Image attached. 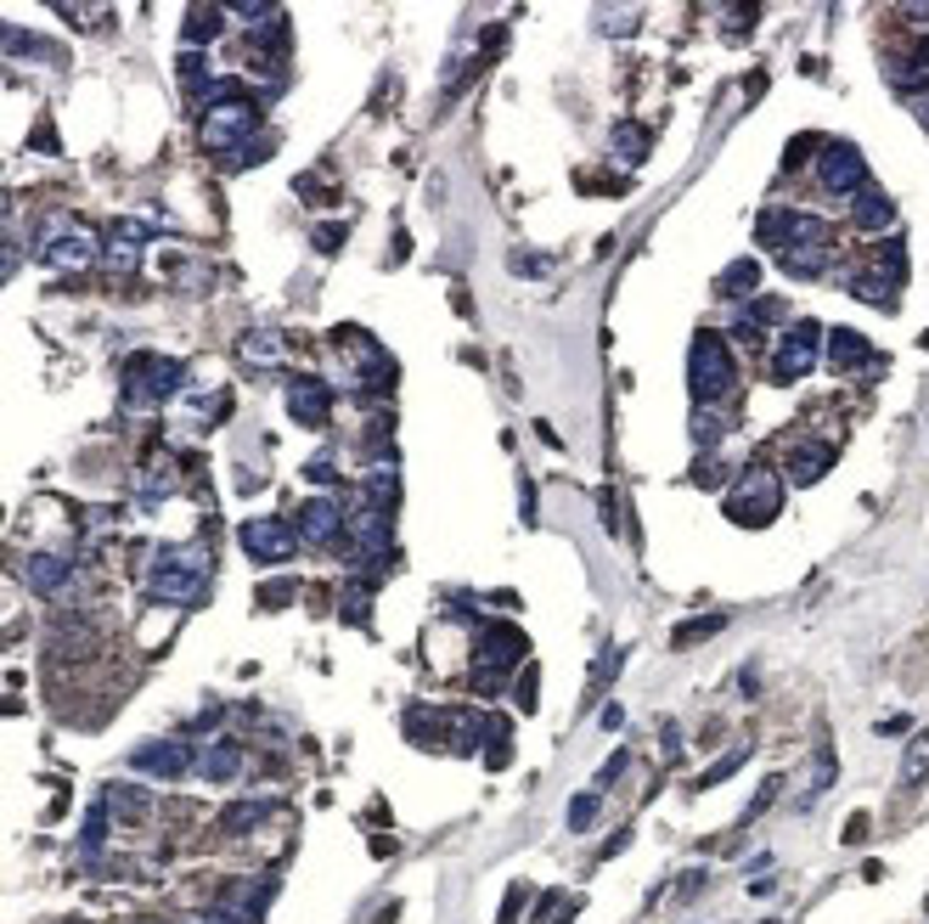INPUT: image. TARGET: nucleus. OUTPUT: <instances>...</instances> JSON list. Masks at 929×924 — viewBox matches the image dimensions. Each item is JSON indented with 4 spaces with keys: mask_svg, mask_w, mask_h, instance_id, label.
<instances>
[{
    "mask_svg": "<svg viewBox=\"0 0 929 924\" xmlns=\"http://www.w3.org/2000/svg\"><path fill=\"white\" fill-rule=\"evenodd\" d=\"M760 243L778 254L789 277H822L834 259V226L811 209H767L760 215Z\"/></svg>",
    "mask_w": 929,
    "mask_h": 924,
    "instance_id": "nucleus-1",
    "label": "nucleus"
},
{
    "mask_svg": "<svg viewBox=\"0 0 929 924\" xmlns=\"http://www.w3.org/2000/svg\"><path fill=\"white\" fill-rule=\"evenodd\" d=\"M209 575H215V552L197 542H175V547L152 552L142 586H147V598H163V604H204Z\"/></svg>",
    "mask_w": 929,
    "mask_h": 924,
    "instance_id": "nucleus-2",
    "label": "nucleus"
},
{
    "mask_svg": "<svg viewBox=\"0 0 929 924\" xmlns=\"http://www.w3.org/2000/svg\"><path fill=\"white\" fill-rule=\"evenodd\" d=\"M687 378H693L699 406H716V401H726V394L738 389V361H733V350H726L721 333H699V339H693Z\"/></svg>",
    "mask_w": 929,
    "mask_h": 924,
    "instance_id": "nucleus-3",
    "label": "nucleus"
},
{
    "mask_svg": "<svg viewBox=\"0 0 929 924\" xmlns=\"http://www.w3.org/2000/svg\"><path fill=\"white\" fill-rule=\"evenodd\" d=\"M119 384H124V406H158V401H170V394H181L186 367H181V361H170V355H147L142 350V355L124 361Z\"/></svg>",
    "mask_w": 929,
    "mask_h": 924,
    "instance_id": "nucleus-4",
    "label": "nucleus"
},
{
    "mask_svg": "<svg viewBox=\"0 0 929 924\" xmlns=\"http://www.w3.org/2000/svg\"><path fill=\"white\" fill-rule=\"evenodd\" d=\"M783 508V479L772 469H744L738 490L726 497V519L733 524H772Z\"/></svg>",
    "mask_w": 929,
    "mask_h": 924,
    "instance_id": "nucleus-5",
    "label": "nucleus"
},
{
    "mask_svg": "<svg viewBox=\"0 0 929 924\" xmlns=\"http://www.w3.org/2000/svg\"><path fill=\"white\" fill-rule=\"evenodd\" d=\"M254 130H259V102H225V108H209L204 119V147L209 153H248L254 147Z\"/></svg>",
    "mask_w": 929,
    "mask_h": 924,
    "instance_id": "nucleus-6",
    "label": "nucleus"
},
{
    "mask_svg": "<svg viewBox=\"0 0 929 924\" xmlns=\"http://www.w3.org/2000/svg\"><path fill=\"white\" fill-rule=\"evenodd\" d=\"M524 654H529V637L518 625H508V620L479 625V677L485 682H502V671L524 666Z\"/></svg>",
    "mask_w": 929,
    "mask_h": 924,
    "instance_id": "nucleus-7",
    "label": "nucleus"
},
{
    "mask_svg": "<svg viewBox=\"0 0 929 924\" xmlns=\"http://www.w3.org/2000/svg\"><path fill=\"white\" fill-rule=\"evenodd\" d=\"M817 175H822V192H834L840 204H851L856 192H868V163H861V153L851 142H822Z\"/></svg>",
    "mask_w": 929,
    "mask_h": 924,
    "instance_id": "nucleus-8",
    "label": "nucleus"
},
{
    "mask_svg": "<svg viewBox=\"0 0 929 924\" xmlns=\"http://www.w3.org/2000/svg\"><path fill=\"white\" fill-rule=\"evenodd\" d=\"M237 542H243V552L254 558V564H288V558H293V547H298V531H293L288 519L265 513V519H243Z\"/></svg>",
    "mask_w": 929,
    "mask_h": 924,
    "instance_id": "nucleus-9",
    "label": "nucleus"
},
{
    "mask_svg": "<svg viewBox=\"0 0 929 924\" xmlns=\"http://www.w3.org/2000/svg\"><path fill=\"white\" fill-rule=\"evenodd\" d=\"M817 344H822V327H817V321H794L789 333H783V344H778L772 378H778V384H794V378H806V373L817 367Z\"/></svg>",
    "mask_w": 929,
    "mask_h": 924,
    "instance_id": "nucleus-10",
    "label": "nucleus"
},
{
    "mask_svg": "<svg viewBox=\"0 0 929 924\" xmlns=\"http://www.w3.org/2000/svg\"><path fill=\"white\" fill-rule=\"evenodd\" d=\"M344 508L339 502H327V497H310L305 508H298V542H310V547H339V536H344Z\"/></svg>",
    "mask_w": 929,
    "mask_h": 924,
    "instance_id": "nucleus-11",
    "label": "nucleus"
},
{
    "mask_svg": "<svg viewBox=\"0 0 929 924\" xmlns=\"http://www.w3.org/2000/svg\"><path fill=\"white\" fill-rule=\"evenodd\" d=\"M828 367L834 373H868V367H879V350L856 333V327H834L828 333Z\"/></svg>",
    "mask_w": 929,
    "mask_h": 924,
    "instance_id": "nucleus-12",
    "label": "nucleus"
},
{
    "mask_svg": "<svg viewBox=\"0 0 929 924\" xmlns=\"http://www.w3.org/2000/svg\"><path fill=\"white\" fill-rule=\"evenodd\" d=\"M890 85L895 90H924L929 85V35H913L902 51H890Z\"/></svg>",
    "mask_w": 929,
    "mask_h": 924,
    "instance_id": "nucleus-13",
    "label": "nucleus"
},
{
    "mask_svg": "<svg viewBox=\"0 0 929 924\" xmlns=\"http://www.w3.org/2000/svg\"><path fill=\"white\" fill-rule=\"evenodd\" d=\"M288 412L305 423V428H327V412H333V394H327L321 378H298L288 384Z\"/></svg>",
    "mask_w": 929,
    "mask_h": 924,
    "instance_id": "nucleus-14",
    "label": "nucleus"
},
{
    "mask_svg": "<svg viewBox=\"0 0 929 924\" xmlns=\"http://www.w3.org/2000/svg\"><path fill=\"white\" fill-rule=\"evenodd\" d=\"M23 581L35 586L40 598H57V592L74 581V564H69V558H57V552H28L23 558Z\"/></svg>",
    "mask_w": 929,
    "mask_h": 924,
    "instance_id": "nucleus-15",
    "label": "nucleus"
},
{
    "mask_svg": "<svg viewBox=\"0 0 929 924\" xmlns=\"http://www.w3.org/2000/svg\"><path fill=\"white\" fill-rule=\"evenodd\" d=\"M130 762L142 773H158V778H181V773H192V750L181 739H163V744H142Z\"/></svg>",
    "mask_w": 929,
    "mask_h": 924,
    "instance_id": "nucleus-16",
    "label": "nucleus"
},
{
    "mask_svg": "<svg viewBox=\"0 0 929 924\" xmlns=\"http://www.w3.org/2000/svg\"><path fill=\"white\" fill-rule=\"evenodd\" d=\"M828 469H834V446H822V440L789 446V479H794V485H817Z\"/></svg>",
    "mask_w": 929,
    "mask_h": 924,
    "instance_id": "nucleus-17",
    "label": "nucleus"
},
{
    "mask_svg": "<svg viewBox=\"0 0 929 924\" xmlns=\"http://www.w3.org/2000/svg\"><path fill=\"white\" fill-rule=\"evenodd\" d=\"M46 259L51 266H90V254H96V243H90V231H62V220L46 231Z\"/></svg>",
    "mask_w": 929,
    "mask_h": 924,
    "instance_id": "nucleus-18",
    "label": "nucleus"
},
{
    "mask_svg": "<svg viewBox=\"0 0 929 924\" xmlns=\"http://www.w3.org/2000/svg\"><path fill=\"white\" fill-rule=\"evenodd\" d=\"M197 773H204L209 783H231L243 773V744H231V739H215L204 755H197Z\"/></svg>",
    "mask_w": 929,
    "mask_h": 924,
    "instance_id": "nucleus-19",
    "label": "nucleus"
},
{
    "mask_svg": "<svg viewBox=\"0 0 929 924\" xmlns=\"http://www.w3.org/2000/svg\"><path fill=\"white\" fill-rule=\"evenodd\" d=\"M851 220L861 226V231H884L890 220H895V204L879 192V186H868V192H856L851 197Z\"/></svg>",
    "mask_w": 929,
    "mask_h": 924,
    "instance_id": "nucleus-20",
    "label": "nucleus"
},
{
    "mask_svg": "<svg viewBox=\"0 0 929 924\" xmlns=\"http://www.w3.org/2000/svg\"><path fill=\"white\" fill-rule=\"evenodd\" d=\"M394 490H401V479H394V462H372L367 479H360V497H367V508H394Z\"/></svg>",
    "mask_w": 929,
    "mask_h": 924,
    "instance_id": "nucleus-21",
    "label": "nucleus"
},
{
    "mask_svg": "<svg viewBox=\"0 0 929 924\" xmlns=\"http://www.w3.org/2000/svg\"><path fill=\"white\" fill-rule=\"evenodd\" d=\"M845 288L856 293L861 305H879V311H895V282H884L879 271H851Z\"/></svg>",
    "mask_w": 929,
    "mask_h": 924,
    "instance_id": "nucleus-22",
    "label": "nucleus"
},
{
    "mask_svg": "<svg viewBox=\"0 0 929 924\" xmlns=\"http://www.w3.org/2000/svg\"><path fill=\"white\" fill-rule=\"evenodd\" d=\"M108 812L124 817V823H142L152 812V795H147V789H136V783H113L108 789Z\"/></svg>",
    "mask_w": 929,
    "mask_h": 924,
    "instance_id": "nucleus-23",
    "label": "nucleus"
},
{
    "mask_svg": "<svg viewBox=\"0 0 929 924\" xmlns=\"http://www.w3.org/2000/svg\"><path fill=\"white\" fill-rule=\"evenodd\" d=\"M265 812H271L265 801H237V806H225V812L215 817V829H220L225 840H237V835H248V829H254V823H265Z\"/></svg>",
    "mask_w": 929,
    "mask_h": 924,
    "instance_id": "nucleus-24",
    "label": "nucleus"
},
{
    "mask_svg": "<svg viewBox=\"0 0 929 924\" xmlns=\"http://www.w3.org/2000/svg\"><path fill=\"white\" fill-rule=\"evenodd\" d=\"M755 282H760V266H755V259H733V266L721 271L716 293H721V300H744V293H755Z\"/></svg>",
    "mask_w": 929,
    "mask_h": 924,
    "instance_id": "nucleus-25",
    "label": "nucleus"
},
{
    "mask_svg": "<svg viewBox=\"0 0 929 924\" xmlns=\"http://www.w3.org/2000/svg\"><path fill=\"white\" fill-rule=\"evenodd\" d=\"M868 271H879L884 282H895L902 288V277H907V254H902V243H873V254H868Z\"/></svg>",
    "mask_w": 929,
    "mask_h": 924,
    "instance_id": "nucleus-26",
    "label": "nucleus"
},
{
    "mask_svg": "<svg viewBox=\"0 0 929 924\" xmlns=\"http://www.w3.org/2000/svg\"><path fill=\"white\" fill-rule=\"evenodd\" d=\"M108 817H113V812H108V801H96V806H90L85 829H80V856H85V863H90V856L108 846Z\"/></svg>",
    "mask_w": 929,
    "mask_h": 924,
    "instance_id": "nucleus-27",
    "label": "nucleus"
},
{
    "mask_svg": "<svg viewBox=\"0 0 929 924\" xmlns=\"http://www.w3.org/2000/svg\"><path fill=\"white\" fill-rule=\"evenodd\" d=\"M614 153L625 163H643L648 158V130L643 124H614Z\"/></svg>",
    "mask_w": 929,
    "mask_h": 924,
    "instance_id": "nucleus-28",
    "label": "nucleus"
},
{
    "mask_svg": "<svg viewBox=\"0 0 929 924\" xmlns=\"http://www.w3.org/2000/svg\"><path fill=\"white\" fill-rule=\"evenodd\" d=\"M215 35H220V12H215V7H192V12H186V40L204 46V40H215Z\"/></svg>",
    "mask_w": 929,
    "mask_h": 924,
    "instance_id": "nucleus-29",
    "label": "nucleus"
},
{
    "mask_svg": "<svg viewBox=\"0 0 929 924\" xmlns=\"http://www.w3.org/2000/svg\"><path fill=\"white\" fill-rule=\"evenodd\" d=\"M243 355L254 361V367H277V361H282V344H277V333H248V339H243Z\"/></svg>",
    "mask_w": 929,
    "mask_h": 924,
    "instance_id": "nucleus-30",
    "label": "nucleus"
},
{
    "mask_svg": "<svg viewBox=\"0 0 929 924\" xmlns=\"http://www.w3.org/2000/svg\"><path fill=\"white\" fill-rule=\"evenodd\" d=\"M924 773H929V733H918V739L907 744V762H902V783L913 789V783H924Z\"/></svg>",
    "mask_w": 929,
    "mask_h": 924,
    "instance_id": "nucleus-31",
    "label": "nucleus"
},
{
    "mask_svg": "<svg viewBox=\"0 0 929 924\" xmlns=\"http://www.w3.org/2000/svg\"><path fill=\"white\" fill-rule=\"evenodd\" d=\"M204 80H209V62L197 57V51H181V85H186V90H197V96H204V90H209Z\"/></svg>",
    "mask_w": 929,
    "mask_h": 924,
    "instance_id": "nucleus-32",
    "label": "nucleus"
},
{
    "mask_svg": "<svg viewBox=\"0 0 929 924\" xmlns=\"http://www.w3.org/2000/svg\"><path fill=\"white\" fill-rule=\"evenodd\" d=\"M293 592H298L293 581H265V586L254 592V604H259V609H282V604L293 598Z\"/></svg>",
    "mask_w": 929,
    "mask_h": 924,
    "instance_id": "nucleus-33",
    "label": "nucleus"
},
{
    "mask_svg": "<svg viewBox=\"0 0 929 924\" xmlns=\"http://www.w3.org/2000/svg\"><path fill=\"white\" fill-rule=\"evenodd\" d=\"M693 440H699V446H716V440H721V417H716L710 406L693 412Z\"/></svg>",
    "mask_w": 929,
    "mask_h": 924,
    "instance_id": "nucleus-34",
    "label": "nucleus"
},
{
    "mask_svg": "<svg viewBox=\"0 0 929 924\" xmlns=\"http://www.w3.org/2000/svg\"><path fill=\"white\" fill-rule=\"evenodd\" d=\"M744 762H749V750H733V755H721V762H716V767H710V773L699 778V789H710V783H721V778H733V773H738Z\"/></svg>",
    "mask_w": 929,
    "mask_h": 924,
    "instance_id": "nucleus-35",
    "label": "nucleus"
},
{
    "mask_svg": "<svg viewBox=\"0 0 929 924\" xmlns=\"http://www.w3.org/2000/svg\"><path fill=\"white\" fill-rule=\"evenodd\" d=\"M828 783H834V750L822 744V750H817V778H811V795H822Z\"/></svg>",
    "mask_w": 929,
    "mask_h": 924,
    "instance_id": "nucleus-36",
    "label": "nucleus"
},
{
    "mask_svg": "<svg viewBox=\"0 0 929 924\" xmlns=\"http://www.w3.org/2000/svg\"><path fill=\"white\" fill-rule=\"evenodd\" d=\"M721 625H726L721 615H710V620H687L682 632H676V643H693V637H710V632H721Z\"/></svg>",
    "mask_w": 929,
    "mask_h": 924,
    "instance_id": "nucleus-37",
    "label": "nucleus"
},
{
    "mask_svg": "<svg viewBox=\"0 0 929 924\" xmlns=\"http://www.w3.org/2000/svg\"><path fill=\"white\" fill-rule=\"evenodd\" d=\"M620 659H625L620 648H603V659H597V671H591V693H597V688H603V682L620 671Z\"/></svg>",
    "mask_w": 929,
    "mask_h": 924,
    "instance_id": "nucleus-38",
    "label": "nucleus"
},
{
    "mask_svg": "<svg viewBox=\"0 0 929 924\" xmlns=\"http://www.w3.org/2000/svg\"><path fill=\"white\" fill-rule=\"evenodd\" d=\"M591 817H597V789H591V795H580V801L570 806V829H586Z\"/></svg>",
    "mask_w": 929,
    "mask_h": 924,
    "instance_id": "nucleus-39",
    "label": "nucleus"
},
{
    "mask_svg": "<svg viewBox=\"0 0 929 924\" xmlns=\"http://www.w3.org/2000/svg\"><path fill=\"white\" fill-rule=\"evenodd\" d=\"M339 243H344V226H321L316 231V248L321 254H339Z\"/></svg>",
    "mask_w": 929,
    "mask_h": 924,
    "instance_id": "nucleus-40",
    "label": "nucleus"
},
{
    "mask_svg": "<svg viewBox=\"0 0 929 924\" xmlns=\"http://www.w3.org/2000/svg\"><path fill=\"white\" fill-rule=\"evenodd\" d=\"M305 479H310V485H333L339 474H333V462H327V457H316L310 469H305Z\"/></svg>",
    "mask_w": 929,
    "mask_h": 924,
    "instance_id": "nucleus-41",
    "label": "nucleus"
},
{
    "mask_svg": "<svg viewBox=\"0 0 929 924\" xmlns=\"http://www.w3.org/2000/svg\"><path fill=\"white\" fill-rule=\"evenodd\" d=\"M597 508H603V531H620V502L609 497V490L597 497Z\"/></svg>",
    "mask_w": 929,
    "mask_h": 924,
    "instance_id": "nucleus-42",
    "label": "nucleus"
},
{
    "mask_svg": "<svg viewBox=\"0 0 929 924\" xmlns=\"http://www.w3.org/2000/svg\"><path fill=\"white\" fill-rule=\"evenodd\" d=\"M845 840H851V846H861V840H868V812H856V817L845 823Z\"/></svg>",
    "mask_w": 929,
    "mask_h": 924,
    "instance_id": "nucleus-43",
    "label": "nucleus"
},
{
    "mask_svg": "<svg viewBox=\"0 0 929 924\" xmlns=\"http://www.w3.org/2000/svg\"><path fill=\"white\" fill-rule=\"evenodd\" d=\"M625 762H632V755H625V750H614V762H603V773H597V783H609V778H620V773H625Z\"/></svg>",
    "mask_w": 929,
    "mask_h": 924,
    "instance_id": "nucleus-44",
    "label": "nucleus"
},
{
    "mask_svg": "<svg viewBox=\"0 0 929 924\" xmlns=\"http://www.w3.org/2000/svg\"><path fill=\"white\" fill-rule=\"evenodd\" d=\"M693 479H699V485H721V462H699V469H693Z\"/></svg>",
    "mask_w": 929,
    "mask_h": 924,
    "instance_id": "nucleus-45",
    "label": "nucleus"
},
{
    "mask_svg": "<svg viewBox=\"0 0 929 924\" xmlns=\"http://www.w3.org/2000/svg\"><path fill=\"white\" fill-rule=\"evenodd\" d=\"M518 705H524V710H536V677H524V682H518Z\"/></svg>",
    "mask_w": 929,
    "mask_h": 924,
    "instance_id": "nucleus-46",
    "label": "nucleus"
}]
</instances>
